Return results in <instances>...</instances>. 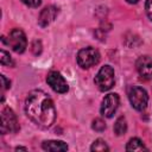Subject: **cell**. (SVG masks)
<instances>
[{
	"instance_id": "cell-1",
	"label": "cell",
	"mask_w": 152,
	"mask_h": 152,
	"mask_svg": "<svg viewBox=\"0 0 152 152\" xmlns=\"http://www.w3.org/2000/svg\"><path fill=\"white\" fill-rule=\"evenodd\" d=\"M25 113L42 128H49L56 120V109L51 97L43 90H32L25 101Z\"/></svg>"
},
{
	"instance_id": "cell-2",
	"label": "cell",
	"mask_w": 152,
	"mask_h": 152,
	"mask_svg": "<svg viewBox=\"0 0 152 152\" xmlns=\"http://www.w3.org/2000/svg\"><path fill=\"white\" fill-rule=\"evenodd\" d=\"M95 86L101 91H107L114 86V69L110 65H103L95 76Z\"/></svg>"
},
{
	"instance_id": "cell-3",
	"label": "cell",
	"mask_w": 152,
	"mask_h": 152,
	"mask_svg": "<svg viewBox=\"0 0 152 152\" xmlns=\"http://www.w3.org/2000/svg\"><path fill=\"white\" fill-rule=\"evenodd\" d=\"M99 61H100V53L94 48L82 49L77 53V63L83 69H88V68L97 64Z\"/></svg>"
},
{
	"instance_id": "cell-4",
	"label": "cell",
	"mask_w": 152,
	"mask_h": 152,
	"mask_svg": "<svg viewBox=\"0 0 152 152\" xmlns=\"http://www.w3.org/2000/svg\"><path fill=\"white\" fill-rule=\"evenodd\" d=\"M128 99L132 107L137 110H144L147 106L148 95L146 90L141 87H133L128 91Z\"/></svg>"
},
{
	"instance_id": "cell-5",
	"label": "cell",
	"mask_w": 152,
	"mask_h": 152,
	"mask_svg": "<svg viewBox=\"0 0 152 152\" xmlns=\"http://www.w3.org/2000/svg\"><path fill=\"white\" fill-rule=\"evenodd\" d=\"M19 129L18 120L13 110L8 107L4 108L1 112V133H14Z\"/></svg>"
},
{
	"instance_id": "cell-6",
	"label": "cell",
	"mask_w": 152,
	"mask_h": 152,
	"mask_svg": "<svg viewBox=\"0 0 152 152\" xmlns=\"http://www.w3.org/2000/svg\"><path fill=\"white\" fill-rule=\"evenodd\" d=\"M13 51H15L17 53H21L25 51L26 46H27V40H26V36L25 33L19 30V28H14L11 31L7 42H6Z\"/></svg>"
},
{
	"instance_id": "cell-7",
	"label": "cell",
	"mask_w": 152,
	"mask_h": 152,
	"mask_svg": "<svg viewBox=\"0 0 152 152\" xmlns=\"http://www.w3.org/2000/svg\"><path fill=\"white\" fill-rule=\"evenodd\" d=\"M46 82L51 87L52 90L59 94H64L69 90V86L64 77L58 72V71H50L46 76Z\"/></svg>"
},
{
	"instance_id": "cell-8",
	"label": "cell",
	"mask_w": 152,
	"mask_h": 152,
	"mask_svg": "<svg viewBox=\"0 0 152 152\" xmlns=\"http://www.w3.org/2000/svg\"><path fill=\"white\" fill-rule=\"evenodd\" d=\"M119 102H120V100H119L118 94L110 93V94L106 95L102 101L101 108H100L101 114L106 118H112L119 107Z\"/></svg>"
},
{
	"instance_id": "cell-9",
	"label": "cell",
	"mask_w": 152,
	"mask_h": 152,
	"mask_svg": "<svg viewBox=\"0 0 152 152\" xmlns=\"http://www.w3.org/2000/svg\"><path fill=\"white\" fill-rule=\"evenodd\" d=\"M135 65L141 78L144 80L152 78V59L148 56H140L137 59Z\"/></svg>"
},
{
	"instance_id": "cell-10",
	"label": "cell",
	"mask_w": 152,
	"mask_h": 152,
	"mask_svg": "<svg viewBox=\"0 0 152 152\" xmlns=\"http://www.w3.org/2000/svg\"><path fill=\"white\" fill-rule=\"evenodd\" d=\"M57 14H58V8L57 7H55V6H48V7H45L40 12V14H39V18H38L39 25L42 27H45V26L50 25L55 20V18L57 17Z\"/></svg>"
},
{
	"instance_id": "cell-11",
	"label": "cell",
	"mask_w": 152,
	"mask_h": 152,
	"mask_svg": "<svg viewBox=\"0 0 152 152\" xmlns=\"http://www.w3.org/2000/svg\"><path fill=\"white\" fill-rule=\"evenodd\" d=\"M42 147L45 151H52V152L66 151L68 150V145L64 141H61V140H48V141H44L42 144Z\"/></svg>"
},
{
	"instance_id": "cell-12",
	"label": "cell",
	"mask_w": 152,
	"mask_h": 152,
	"mask_svg": "<svg viewBox=\"0 0 152 152\" xmlns=\"http://www.w3.org/2000/svg\"><path fill=\"white\" fill-rule=\"evenodd\" d=\"M126 150L129 151V152H133V151H147V147L142 144V141L138 138H132L128 142H127V146H126Z\"/></svg>"
},
{
	"instance_id": "cell-13",
	"label": "cell",
	"mask_w": 152,
	"mask_h": 152,
	"mask_svg": "<svg viewBox=\"0 0 152 152\" xmlns=\"http://www.w3.org/2000/svg\"><path fill=\"white\" fill-rule=\"evenodd\" d=\"M127 131V124H126V119L124 116H120L116 119L115 124H114V132L116 135H122L125 134Z\"/></svg>"
},
{
	"instance_id": "cell-14",
	"label": "cell",
	"mask_w": 152,
	"mask_h": 152,
	"mask_svg": "<svg viewBox=\"0 0 152 152\" xmlns=\"http://www.w3.org/2000/svg\"><path fill=\"white\" fill-rule=\"evenodd\" d=\"M90 150H91L93 152H94V151H95V152H107V151H109V147H108V145L106 144L104 140H102V139H96V140L93 142Z\"/></svg>"
},
{
	"instance_id": "cell-15",
	"label": "cell",
	"mask_w": 152,
	"mask_h": 152,
	"mask_svg": "<svg viewBox=\"0 0 152 152\" xmlns=\"http://www.w3.org/2000/svg\"><path fill=\"white\" fill-rule=\"evenodd\" d=\"M0 62L2 65H13V61L11 58V56L5 51V50H1L0 51Z\"/></svg>"
},
{
	"instance_id": "cell-16",
	"label": "cell",
	"mask_w": 152,
	"mask_h": 152,
	"mask_svg": "<svg viewBox=\"0 0 152 152\" xmlns=\"http://www.w3.org/2000/svg\"><path fill=\"white\" fill-rule=\"evenodd\" d=\"M93 129H95L96 132H102L106 129V124L102 119H95L93 121V125H91Z\"/></svg>"
},
{
	"instance_id": "cell-17",
	"label": "cell",
	"mask_w": 152,
	"mask_h": 152,
	"mask_svg": "<svg viewBox=\"0 0 152 152\" xmlns=\"http://www.w3.org/2000/svg\"><path fill=\"white\" fill-rule=\"evenodd\" d=\"M21 1L30 7H38L42 4V0H21Z\"/></svg>"
},
{
	"instance_id": "cell-18",
	"label": "cell",
	"mask_w": 152,
	"mask_h": 152,
	"mask_svg": "<svg viewBox=\"0 0 152 152\" xmlns=\"http://www.w3.org/2000/svg\"><path fill=\"white\" fill-rule=\"evenodd\" d=\"M145 8H146V13H147V17L152 20V0H146V5H145Z\"/></svg>"
},
{
	"instance_id": "cell-19",
	"label": "cell",
	"mask_w": 152,
	"mask_h": 152,
	"mask_svg": "<svg viewBox=\"0 0 152 152\" xmlns=\"http://www.w3.org/2000/svg\"><path fill=\"white\" fill-rule=\"evenodd\" d=\"M1 82H2V90L8 89V88L11 87V82L6 78V76H5V75H1Z\"/></svg>"
},
{
	"instance_id": "cell-20",
	"label": "cell",
	"mask_w": 152,
	"mask_h": 152,
	"mask_svg": "<svg viewBox=\"0 0 152 152\" xmlns=\"http://www.w3.org/2000/svg\"><path fill=\"white\" fill-rule=\"evenodd\" d=\"M127 2H129V4H137L139 0H126Z\"/></svg>"
}]
</instances>
